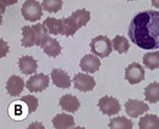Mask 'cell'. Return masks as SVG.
<instances>
[{"label": "cell", "mask_w": 159, "mask_h": 129, "mask_svg": "<svg viewBox=\"0 0 159 129\" xmlns=\"http://www.w3.org/2000/svg\"><path fill=\"white\" fill-rule=\"evenodd\" d=\"M129 37L144 50L159 49V11L146 10L139 12L129 24Z\"/></svg>", "instance_id": "1"}, {"label": "cell", "mask_w": 159, "mask_h": 129, "mask_svg": "<svg viewBox=\"0 0 159 129\" xmlns=\"http://www.w3.org/2000/svg\"><path fill=\"white\" fill-rule=\"evenodd\" d=\"M89 48L92 54L99 56L100 58L108 57L113 51V41L107 36H97L89 43Z\"/></svg>", "instance_id": "2"}, {"label": "cell", "mask_w": 159, "mask_h": 129, "mask_svg": "<svg viewBox=\"0 0 159 129\" xmlns=\"http://www.w3.org/2000/svg\"><path fill=\"white\" fill-rule=\"evenodd\" d=\"M43 5L37 0H26L21 7V14L23 19L30 22L39 21L43 16Z\"/></svg>", "instance_id": "3"}, {"label": "cell", "mask_w": 159, "mask_h": 129, "mask_svg": "<svg viewBox=\"0 0 159 129\" xmlns=\"http://www.w3.org/2000/svg\"><path fill=\"white\" fill-rule=\"evenodd\" d=\"M98 107H99L100 112L103 114L107 116H114L118 114L121 110V105H120L119 100L113 97V96H103L98 101Z\"/></svg>", "instance_id": "4"}, {"label": "cell", "mask_w": 159, "mask_h": 129, "mask_svg": "<svg viewBox=\"0 0 159 129\" xmlns=\"http://www.w3.org/2000/svg\"><path fill=\"white\" fill-rule=\"evenodd\" d=\"M144 75H146V71H144V68L141 63L132 62L125 68V79L130 84L141 83L144 79Z\"/></svg>", "instance_id": "5"}, {"label": "cell", "mask_w": 159, "mask_h": 129, "mask_svg": "<svg viewBox=\"0 0 159 129\" xmlns=\"http://www.w3.org/2000/svg\"><path fill=\"white\" fill-rule=\"evenodd\" d=\"M49 78L50 77L45 73L34 74L27 80L26 87L31 92H42L49 87V82H50Z\"/></svg>", "instance_id": "6"}, {"label": "cell", "mask_w": 159, "mask_h": 129, "mask_svg": "<svg viewBox=\"0 0 159 129\" xmlns=\"http://www.w3.org/2000/svg\"><path fill=\"white\" fill-rule=\"evenodd\" d=\"M74 84L75 88L80 92H91L96 87V80L91 74L86 73H77L74 77Z\"/></svg>", "instance_id": "7"}, {"label": "cell", "mask_w": 159, "mask_h": 129, "mask_svg": "<svg viewBox=\"0 0 159 129\" xmlns=\"http://www.w3.org/2000/svg\"><path fill=\"white\" fill-rule=\"evenodd\" d=\"M125 110H126V113L132 117V118H136V117H139L142 116L143 113H146L147 111H149V106L141 101V100H134V99H130L126 101L125 104Z\"/></svg>", "instance_id": "8"}, {"label": "cell", "mask_w": 159, "mask_h": 129, "mask_svg": "<svg viewBox=\"0 0 159 129\" xmlns=\"http://www.w3.org/2000/svg\"><path fill=\"white\" fill-rule=\"evenodd\" d=\"M80 67H81V70L83 72H88V73L97 72L100 68L99 56L94 55V54L84 55L80 61Z\"/></svg>", "instance_id": "9"}, {"label": "cell", "mask_w": 159, "mask_h": 129, "mask_svg": "<svg viewBox=\"0 0 159 129\" xmlns=\"http://www.w3.org/2000/svg\"><path fill=\"white\" fill-rule=\"evenodd\" d=\"M28 113H30L28 106L21 99L17 100V101L11 102V105L9 107V114L15 121H22V119H25L28 116Z\"/></svg>", "instance_id": "10"}, {"label": "cell", "mask_w": 159, "mask_h": 129, "mask_svg": "<svg viewBox=\"0 0 159 129\" xmlns=\"http://www.w3.org/2000/svg\"><path fill=\"white\" fill-rule=\"evenodd\" d=\"M50 78H52V82L54 83V85L58 88H61V89H67L71 85L70 75L61 68H54L50 72Z\"/></svg>", "instance_id": "11"}, {"label": "cell", "mask_w": 159, "mask_h": 129, "mask_svg": "<svg viewBox=\"0 0 159 129\" xmlns=\"http://www.w3.org/2000/svg\"><path fill=\"white\" fill-rule=\"evenodd\" d=\"M6 92L10 96H19L25 89V80L21 78L20 75L12 74L7 82H6Z\"/></svg>", "instance_id": "12"}, {"label": "cell", "mask_w": 159, "mask_h": 129, "mask_svg": "<svg viewBox=\"0 0 159 129\" xmlns=\"http://www.w3.org/2000/svg\"><path fill=\"white\" fill-rule=\"evenodd\" d=\"M59 105L62 110L66 111V112H70V113H74V112L79 111L80 106H81L80 100L72 94H65L64 96H61Z\"/></svg>", "instance_id": "13"}, {"label": "cell", "mask_w": 159, "mask_h": 129, "mask_svg": "<svg viewBox=\"0 0 159 129\" xmlns=\"http://www.w3.org/2000/svg\"><path fill=\"white\" fill-rule=\"evenodd\" d=\"M19 68L22 73L25 74H33L37 72L38 63L34 57L30 55L21 56L19 58Z\"/></svg>", "instance_id": "14"}, {"label": "cell", "mask_w": 159, "mask_h": 129, "mask_svg": "<svg viewBox=\"0 0 159 129\" xmlns=\"http://www.w3.org/2000/svg\"><path fill=\"white\" fill-rule=\"evenodd\" d=\"M53 126L57 129H67L75 126V118L69 113H59L53 118Z\"/></svg>", "instance_id": "15"}, {"label": "cell", "mask_w": 159, "mask_h": 129, "mask_svg": "<svg viewBox=\"0 0 159 129\" xmlns=\"http://www.w3.org/2000/svg\"><path fill=\"white\" fill-rule=\"evenodd\" d=\"M21 31H22V40H21L22 46L31 48V46L36 45L37 36H36V31L33 29L32 26H23Z\"/></svg>", "instance_id": "16"}, {"label": "cell", "mask_w": 159, "mask_h": 129, "mask_svg": "<svg viewBox=\"0 0 159 129\" xmlns=\"http://www.w3.org/2000/svg\"><path fill=\"white\" fill-rule=\"evenodd\" d=\"M32 27L36 31V36H37V43H36V45L43 48V45L52 38L49 31H48V28L44 26V23H36Z\"/></svg>", "instance_id": "17"}, {"label": "cell", "mask_w": 159, "mask_h": 129, "mask_svg": "<svg viewBox=\"0 0 159 129\" xmlns=\"http://www.w3.org/2000/svg\"><path fill=\"white\" fill-rule=\"evenodd\" d=\"M43 23L48 28V31H49V33L52 36H59V34H62V32H64V22H62V19L48 17V19H45V21Z\"/></svg>", "instance_id": "18"}, {"label": "cell", "mask_w": 159, "mask_h": 129, "mask_svg": "<svg viewBox=\"0 0 159 129\" xmlns=\"http://www.w3.org/2000/svg\"><path fill=\"white\" fill-rule=\"evenodd\" d=\"M141 129H159V117L157 114H144L139 121Z\"/></svg>", "instance_id": "19"}, {"label": "cell", "mask_w": 159, "mask_h": 129, "mask_svg": "<svg viewBox=\"0 0 159 129\" xmlns=\"http://www.w3.org/2000/svg\"><path fill=\"white\" fill-rule=\"evenodd\" d=\"M42 49H43L45 55L50 56V57H58L61 54V45H60L59 41L57 39H54V38H50L43 45Z\"/></svg>", "instance_id": "20"}, {"label": "cell", "mask_w": 159, "mask_h": 129, "mask_svg": "<svg viewBox=\"0 0 159 129\" xmlns=\"http://www.w3.org/2000/svg\"><path fill=\"white\" fill-rule=\"evenodd\" d=\"M62 22H64V32H62V36L65 37H72L76 34V32L79 31L80 27L77 21L75 19V17L71 15L66 19H62Z\"/></svg>", "instance_id": "21"}, {"label": "cell", "mask_w": 159, "mask_h": 129, "mask_svg": "<svg viewBox=\"0 0 159 129\" xmlns=\"http://www.w3.org/2000/svg\"><path fill=\"white\" fill-rule=\"evenodd\" d=\"M144 97L152 104L159 102V82H153L144 88Z\"/></svg>", "instance_id": "22"}, {"label": "cell", "mask_w": 159, "mask_h": 129, "mask_svg": "<svg viewBox=\"0 0 159 129\" xmlns=\"http://www.w3.org/2000/svg\"><path fill=\"white\" fill-rule=\"evenodd\" d=\"M109 128H114V129H132L134 124L132 122L126 118V117H114L109 121V124H108Z\"/></svg>", "instance_id": "23"}, {"label": "cell", "mask_w": 159, "mask_h": 129, "mask_svg": "<svg viewBox=\"0 0 159 129\" xmlns=\"http://www.w3.org/2000/svg\"><path fill=\"white\" fill-rule=\"evenodd\" d=\"M113 48L119 54H125L130 49V43H129V40L126 38L122 37V36H115L114 39H113Z\"/></svg>", "instance_id": "24"}, {"label": "cell", "mask_w": 159, "mask_h": 129, "mask_svg": "<svg viewBox=\"0 0 159 129\" xmlns=\"http://www.w3.org/2000/svg\"><path fill=\"white\" fill-rule=\"evenodd\" d=\"M142 61L148 70H157L159 68V53H147Z\"/></svg>", "instance_id": "25"}, {"label": "cell", "mask_w": 159, "mask_h": 129, "mask_svg": "<svg viewBox=\"0 0 159 129\" xmlns=\"http://www.w3.org/2000/svg\"><path fill=\"white\" fill-rule=\"evenodd\" d=\"M75 19L77 21V23H79V26L82 28V27H84V26H87V23L89 22V19H91V12L88 11V10H86V9H80V10H76V11H74L72 14H71Z\"/></svg>", "instance_id": "26"}, {"label": "cell", "mask_w": 159, "mask_h": 129, "mask_svg": "<svg viewBox=\"0 0 159 129\" xmlns=\"http://www.w3.org/2000/svg\"><path fill=\"white\" fill-rule=\"evenodd\" d=\"M62 4H64L62 0H43L42 1V5H43L44 10L47 12H50V14L60 11L61 7H62Z\"/></svg>", "instance_id": "27"}, {"label": "cell", "mask_w": 159, "mask_h": 129, "mask_svg": "<svg viewBox=\"0 0 159 129\" xmlns=\"http://www.w3.org/2000/svg\"><path fill=\"white\" fill-rule=\"evenodd\" d=\"M21 100L28 106V110H30V113L34 112V111L38 109V99L33 95H26V96H22Z\"/></svg>", "instance_id": "28"}, {"label": "cell", "mask_w": 159, "mask_h": 129, "mask_svg": "<svg viewBox=\"0 0 159 129\" xmlns=\"http://www.w3.org/2000/svg\"><path fill=\"white\" fill-rule=\"evenodd\" d=\"M0 46H1V54L0 56L1 57H5V56L7 55V53H9V46H7V44H6V41L4 40V39H0Z\"/></svg>", "instance_id": "29"}, {"label": "cell", "mask_w": 159, "mask_h": 129, "mask_svg": "<svg viewBox=\"0 0 159 129\" xmlns=\"http://www.w3.org/2000/svg\"><path fill=\"white\" fill-rule=\"evenodd\" d=\"M17 1H19V0H0V2H2V4H4V5H6V6L15 5Z\"/></svg>", "instance_id": "30"}, {"label": "cell", "mask_w": 159, "mask_h": 129, "mask_svg": "<svg viewBox=\"0 0 159 129\" xmlns=\"http://www.w3.org/2000/svg\"><path fill=\"white\" fill-rule=\"evenodd\" d=\"M28 128H30V129H33V128L44 129V126H43L42 123H37V122H34V123H32V124H30V126H28Z\"/></svg>", "instance_id": "31"}, {"label": "cell", "mask_w": 159, "mask_h": 129, "mask_svg": "<svg viewBox=\"0 0 159 129\" xmlns=\"http://www.w3.org/2000/svg\"><path fill=\"white\" fill-rule=\"evenodd\" d=\"M151 1H152V5H153L154 7L159 9V0H151Z\"/></svg>", "instance_id": "32"}, {"label": "cell", "mask_w": 159, "mask_h": 129, "mask_svg": "<svg viewBox=\"0 0 159 129\" xmlns=\"http://www.w3.org/2000/svg\"><path fill=\"white\" fill-rule=\"evenodd\" d=\"M0 4H1V14H4V11H5V6H6V5H4L2 2H0Z\"/></svg>", "instance_id": "33"}, {"label": "cell", "mask_w": 159, "mask_h": 129, "mask_svg": "<svg viewBox=\"0 0 159 129\" xmlns=\"http://www.w3.org/2000/svg\"><path fill=\"white\" fill-rule=\"evenodd\" d=\"M126 1H135V0H126Z\"/></svg>", "instance_id": "34"}]
</instances>
